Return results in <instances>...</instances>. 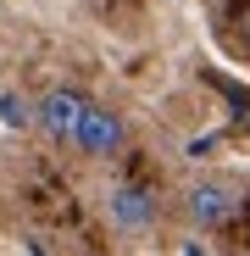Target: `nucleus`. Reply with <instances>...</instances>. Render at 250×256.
Here are the masks:
<instances>
[{
	"label": "nucleus",
	"instance_id": "nucleus-1",
	"mask_svg": "<svg viewBox=\"0 0 250 256\" xmlns=\"http://www.w3.org/2000/svg\"><path fill=\"white\" fill-rule=\"evenodd\" d=\"M178 206H184V223H189V228L217 234V228H228L239 212H245V190H239L234 178H195Z\"/></svg>",
	"mask_w": 250,
	"mask_h": 256
},
{
	"label": "nucleus",
	"instance_id": "nucleus-4",
	"mask_svg": "<svg viewBox=\"0 0 250 256\" xmlns=\"http://www.w3.org/2000/svg\"><path fill=\"white\" fill-rule=\"evenodd\" d=\"M106 218L117 234H145L156 223V190L139 184V178H117L106 190Z\"/></svg>",
	"mask_w": 250,
	"mask_h": 256
},
{
	"label": "nucleus",
	"instance_id": "nucleus-2",
	"mask_svg": "<svg viewBox=\"0 0 250 256\" xmlns=\"http://www.w3.org/2000/svg\"><path fill=\"white\" fill-rule=\"evenodd\" d=\"M89 95L78 90V84H50L45 95H33V128L45 134L50 145H61V150H72V134H78V122L89 117Z\"/></svg>",
	"mask_w": 250,
	"mask_h": 256
},
{
	"label": "nucleus",
	"instance_id": "nucleus-5",
	"mask_svg": "<svg viewBox=\"0 0 250 256\" xmlns=\"http://www.w3.org/2000/svg\"><path fill=\"white\" fill-rule=\"evenodd\" d=\"M0 112H6L11 128H28L33 122V100H22V95H0Z\"/></svg>",
	"mask_w": 250,
	"mask_h": 256
},
{
	"label": "nucleus",
	"instance_id": "nucleus-3",
	"mask_svg": "<svg viewBox=\"0 0 250 256\" xmlns=\"http://www.w3.org/2000/svg\"><path fill=\"white\" fill-rule=\"evenodd\" d=\"M72 150H78L83 162H117L122 150H128V117L95 100L89 117H83L78 134H72Z\"/></svg>",
	"mask_w": 250,
	"mask_h": 256
}]
</instances>
